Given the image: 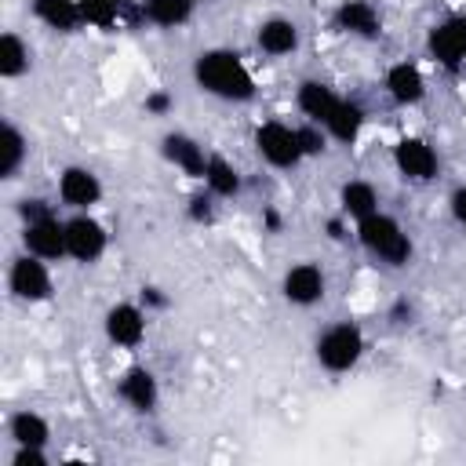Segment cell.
I'll list each match as a JSON object with an SVG mask.
<instances>
[{
	"instance_id": "cell-10",
	"label": "cell",
	"mask_w": 466,
	"mask_h": 466,
	"mask_svg": "<svg viewBox=\"0 0 466 466\" xmlns=\"http://www.w3.org/2000/svg\"><path fill=\"white\" fill-rule=\"evenodd\" d=\"M102 328H106V339L120 350H135L142 346L146 339V309L135 306V302H113L102 317Z\"/></svg>"
},
{
	"instance_id": "cell-26",
	"label": "cell",
	"mask_w": 466,
	"mask_h": 466,
	"mask_svg": "<svg viewBox=\"0 0 466 466\" xmlns=\"http://www.w3.org/2000/svg\"><path fill=\"white\" fill-rule=\"evenodd\" d=\"M193 0H142V15L146 22L160 25V29H178L193 18Z\"/></svg>"
},
{
	"instance_id": "cell-7",
	"label": "cell",
	"mask_w": 466,
	"mask_h": 466,
	"mask_svg": "<svg viewBox=\"0 0 466 466\" xmlns=\"http://www.w3.org/2000/svg\"><path fill=\"white\" fill-rule=\"evenodd\" d=\"M426 51L437 66L455 73L466 62V15H451V18L437 22L426 36Z\"/></svg>"
},
{
	"instance_id": "cell-30",
	"label": "cell",
	"mask_w": 466,
	"mask_h": 466,
	"mask_svg": "<svg viewBox=\"0 0 466 466\" xmlns=\"http://www.w3.org/2000/svg\"><path fill=\"white\" fill-rule=\"evenodd\" d=\"M47 448H33V444H15L11 451V466H47Z\"/></svg>"
},
{
	"instance_id": "cell-22",
	"label": "cell",
	"mask_w": 466,
	"mask_h": 466,
	"mask_svg": "<svg viewBox=\"0 0 466 466\" xmlns=\"http://www.w3.org/2000/svg\"><path fill=\"white\" fill-rule=\"evenodd\" d=\"M25 157H29L25 135H22L11 120H4V127H0V178H4V182L15 178V175L22 171V164H25Z\"/></svg>"
},
{
	"instance_id": "cell-29",
	"label": "cell",
	"mask_w": 466,
	"mask_h": 466,
	"mask_svg": "<svg viewBox=\"0 0 466 466\" xmlns=\"http://www.w3.org/2000/svg\"><path fill=\"white\" fill-rule=\"evenodd\" d=\"M215 193L211 189H204V193H193L189 197V204H186V215L193 218V222H211L215 218Z\"/></svg>"
},
{
	"instance_id": "cell-35",
	"label": "cell",
	"mask_w": 466,
	"mask_h": 466,
	"mask_svg": "<svg viewBox=\"0 0 466 466\" xmlns=\"http://www.w3.org/2000/svg\"><path fill=\"white\" fill-rule=\"evenodd\" d=\"M120 4H127V0H120Z\"/></svg>"
},
{
	"instance_id": "cell-6",
	"label": "cell",
	"mask_w": 466,
	"mask_h": 466,
	"mask_svg": "<svg viewBox=\"0 0 466 466\" xmlns=\"http://www.w3.org/2000/svg\"><path fill=\"white\" fill-rule=\"evenodd\" d=\"M106 248H109V233L91 211H73L66 218V251H69V258L91 266L106 255Z\"/></svg>"
},
{
	"instance_id": "cell-18",
	"label": "cell",
	"mask_w": 466,
	"mask_h": 466,
	"mask_svg": "<svg viewBox=\"0 0 466 466\" xmlns=\"http://www.w3.org/2000/svg\"><path fill=\"white\" fill-rule=\"evenodd\" d=\"M339 98H342V95H339L331 84H324V80H302L299 91H295L299 113H302L306 120H313V124H324V120L335 113Z\"/></svg>"
},
{
	"instance_id": "cell-11",
	"label": "cell",
	"mask_w": 466,
	"mask_h": 466,
	"mask_svg": "<svg viewBox=\"0 0 466 466\" xmlns=\"http://www.w3.org/2000/svg\"><path fill=\"white\" fill-rule=\"evenodd\" d=\"M22 244H25V251H33V255H40V258H47V262L66 258V255H69V251H66V218L44 215V218L25 222V226H22Z\"/></svg>"
},
{
	"instance_id": "cell-14",
	"label": "cell",
	"mask_w": 466,
	"mask_h": 466,
	"mask_svg": "<svg viewBox=\"0 0 466 466\" xmlns=\"http://www.w3.org/2000/svg\"><path fill=\"white\" fill-rule=\"evenodd\" d=\"M280 291L291 306H317L324 299V269L317 262H295L284 273Z\"/></svg>"
},
{
	"instance_id": "cell-23",
	"label": "cell",
	"mask_w": 466,
	"mask_h": 466,
	"mask_svg": "<svg viewBox=\"0 0 466 466\" xmlns=\"http://www.w3.org/2000/svg\"><path fill=\"white\" fill-rule=\"evenodd\" d=\"M339 204H342V215H346V218L360 222V218H368L371 211H379V193H375L371 182L353 178V182H342V189H339Z\"/></svg>"
},
{
	"instance_id": "cell-17",
	"label": "cell",
	"mask_w": 466,
	"mask_h": 466,
	"mask_svg": "<svg viewBox=\"0 0 466 466\" xmlns=\"http://www.w3.org/2000/svg\"><path fill=\"white\" fill-rule=\"evenodd\" d=\"M255 44H258L262 55H269V58H284V55H291V51L299 47V25H295L291 18H284V15H273V18L258 22V29H255Z\"/></svg>"
},
{
	"instance_id": "cell-8",
	"label": "cell",
	"mask_w": 466,
	"mask_h": 466,
	"mask_svg": "<svg viewBox=\"0 0 466 466\" xmlns=\"http://www.w3.org/2000/svg\"><path fill=\"white\" fill-rule=\"evenodd\" d=\"M393 164L408 182H430V178H437V167H441L437 149L419 135H404L393 146Z\"/></svg>"
},
{
	"instance_id": "cell-2",
	"label": "cell",
	"mask_w": 466,
	"mask_h": 466,
	"mask_svg": "<svg viewBox=\"0 0 466 466\" xmlns=\"http://www.w3.org/2000/svg\"><path fill=\"white\" fill-rule=\"evenodd\" d=\"M357 240H360V248H364L371 258H379V262H386V266H408V258H411V237H408L404 226H400L393 215H386L382 208L357 222Z\"/></svg>"
},
{
	"instance_id": "cell-21",
	"label": "cell",
	"mask_w": 466,
	"mask_h": 466,
	"mask_svg": "<svg viewBox=\"0 0 466 466\" xmlns=\"http://www.w3.org/2000/svg\"><path fill=\"white\" fill-rule=\"evenodd\" d=\"M240 171H237V164H229L222 153H211L208 157V167H204V189H211L218 200H229V197H237L240 193Z\"/></svg>"
},
{
	"instance_id": "cell-3",
	"label": "cell",
	"mask_w": 466,
	"mask_h": 466,
	"mask_svg": "<svg viewBox=\"0 0 466 466\" xmlns=\"http://www.w3.org/2000/svg\"><path fill=\"white\" fill-rule=\"evenodd\" d=\"M364 357V331L353 320H339L331 328L320 331L317 339V360L324 371L342 375L350 368H357V360Z\"/></svg>"
},
{
	"instance_id": "cell-15",
	"label": "cell",
	"mask_w": 466,
	"mask_h": 466,
	"mask_svg": "<svg viewBox=\"0 0 466 466\" xmlns=\"http://www.w3.org/2000/svg\"><path fill=\"white\" fill-rule=\"evenodd\" d=\"M386 95L397 102V106H419L426 98V76L415 62H393L386 69Z\"/></svg>"
},
{
	"instance_id": "cell-12",
	"label": "cell",
	"mask_w": 466,
	"mask_h": 466,
	"mask_svg": "<svg viewBox=\"0 0 466 466\" xmlns=\"http://www.w3.org/2000/svg\"><path fill=\"white\" fill-rule=\"evenodd\" d=\"M335 29L339 33H350V36H360V40H379L382 36V15L371 0H342L331 15Z\"/></svg>"
},
{
	"instance_id": "cell-28",
	"label": "cell",
	"mask_w": 466,
	"mask_h": 466,
	"mask_svg": "<svg viewBox=\"0 0 466 466\" xmlns=\"http://www.w3.org/2000/svg\"><path fill=\"white\" fill-rule=\"evenodd\" d=\"M328 127L324 124H313V120H306V124H299V146H302V157L309 160V157H324V149H328Z\"/></svg>"
},
{
	"instance_id": "cell-33",
	"label": "cell",
	"mask_w": 466,
	"mask_h": 466,
	"mask_svg": "<svg viewBox=\"0 0 466 466\" xmlns=\"http://www.w3.org/2000/svg\"><path fill=\"white\" fill-rule=\"evenodd\" d=\"M171 106H175V98H171V95H164V91H153V95L146 98V113H157V116H160V113H167Z\"/></svg>"
},
{
	"instance_id": "cell-19",
	"label": "cell",
	"mask_w": 466,
	"mask_h": 466,
	"mask_svg": "<svg viewBox=\"0 0 466 466\" xmlns=\"http://www.w3.org/2000/svg\"><path fill=\"white\" fill-rule=\"evenodd\" d=\"M29 7H33V18L55 33H76L84 25L80 0H29Z\"/></svg>"
},
{
	"instance_id": "cell-20",
	"label": "cell",
	"mask_w": 466,
	"mask_h": 466,
	"mask_svg": "<svg viewBox=\"0 0 466 466\" xmlns=\"http://www.w3.org/2000/svg\"><path fill=\"white\" fill-rule=\"evenodd\" d=\"M7 437H11L15 444L47 448V441H51V422H47L40 411H33V408H22V411H15V415L7 419Z\"/></svg>"
},
{
	"instance_id": "cell-25",
	"label": "cell",
	"mask_w": 466,
	"mask_h": 466,
	"mask_svg": "<svg viewBox=\"0 0 466 466\" xmlns=\"http://www.w3.org/2000/svg\"><path fill=\"white\" fill-rule=\"evenodd\" d=\"M324 127H328V135L335 138V142H357V135H360V127H364V109L353 102V98H339V106H335V113L324 120Z\"/></svg>"
},
{
	"instance_id": "cell-13",
	"label": "cell",
	"mask_w": 466,
	"mask_h": 466,
	"mask_svg": "<svg viewBox=\"0 0 466 466\" xmlns=\"http://www.w3.org/2000/svg\"><path fill=\"white\" fill-rule=\"evenodd\" d=\"M160 153H164V160L167 164H175L182 175H189V178H204V167H208V157L211 153H204V146L193 138V135H186V131H167L164 138H160Z\"/></svg>"
},
{
	"instance_id": "cell-27",
	"label": "cell",
	"mask_w": 466,
	"mask_h": 466,
	"mask_svg": "<svg viewBox=\"0 0 466 466\" xmlns=\"http://www.w3.org/2000/svg\"><path fill=\"white\" fill-rule=\"evenodd\" d=\"M80 11H84V25H95L102 33H109V29L120 25L124 4L120 0H80Z\"/></svg>"
},
{
	"instance_id": "cell-32",
	"label": "cell",
	"mask_w": 466,
	"mask_h": 466,
	"mask_svg": "<svg viewBox=\"0 0 466 466\" xmlns=\"http://www.w3.org/2000/svg\"><path fill=\"white\" fill-rule=\"evenodd\" d=\"M448 211L459 226H466V186H455L451 197H448Z\"/></svg>"
},
{
	"instance_id": "cell-34",
	"label": "cell",
	"mask_w": 466,
	"mask_h": 466,
	"mask_svg": "<svg viewBox=\"0 0 466 466\" xmlns=\"http://www.w3.org/2000/svg\"><path fill=\"white\" fill-rule=\"evenodd\" d=\"M193 4H208V0H193Z\"/></svg>"
},
{
	"instance_id": "cell-5",
	"label": "cell",
	"mask_w": 466,
	"mask_h": 466,
	"mask_svg": "<svg viewBox=\"0 0 466 466\" xmlns=\"http://www.w3.org/2000/svg\"><path fill=\"white\" fill-rule=\"evenodd\" d=\"M7 288H11V295L18 299V302H47L51 295H55V280H51V269H47V258H40V255H33V251H25V255H18L15 262H11V269H7Z\"/></svg>"
},
{
	"instance_id": "cell-4",
	"label": "cell",
	"mask_w": 466,
	"mask_h": 466,
	"mask_svg": "<svg viewBox=\"0 0 466 466\" xmlns=\"http://www.w3.org/2000/svg\"><path fill=\"white\" fill-rule=\"evenodd\" d=\"M255 149L258 157L269 164V167H280V171H291L299 167L306 157H302V146H299V127L284 124V120H266L255 127Z\"/></svg>"
},
{
	"instance_id": "cell-31",
	"label": "cell",
	"mask_w": 466,
	"mask_h": 466,
	"mask_svg": "<svg viewBox=\"0 0 466 466\" xmlns=\"http://www.w3.org/2000/svg\"><path fill=\"white\" fill-rule=\"evenodd\" d=\"M18 215H22V222H33V218H44V215H55V211H51V204H44L40 197H25V200L18 204Z\"/></svg>"
},
{
	"instance_id": "cell-24",
	"label": "cell",
	"mask_w": 466,
	"mask_h": 466,
	"mask_svg": "<svg viewBox=\"0 0 466 466\" xmlns=\"http://www.w3.org/2000/svg\"><path fill=\"white\" fill-rule=\"evenodd\" d=\"M29 66H33L29 44H25L15 29H7V33L0 36V76H4V80H18L22 73H29Z\"/></svg>"
},
{
	"instance_id": "cell-9",
	"label": "cell",
	"mask_w": 466,
	"mask_h": 466,
	"mask_svg": "<svg viewBox=\"0 0 466 466\" xmlns=\"http://www.w3.org/2000/svg\"><path fill=\"white\" fill-rule=\"evenodd\" d=\"M58 200L73 211H91L102 200V178L84 164H69L58 175Z\"/></svg>"
},
{
	"instance_id": "cell-16",
	"label": "cell",
	"mask_w": 466,
	"mask_h": 466,
	"mask_svg": "<svg viewBox=\"0 0 466 466\" xmlns=\"http://www.w3.org/2000/svg\"><path fill=\"white\" fill-rule=\"evenodd\" d=\"M116 393H120V400H124L127 408H135V411H153L157 400H160L157 375H153L149 368H142V364H135V368H127V371L120 375Z\"/></svg>"
},
{
	"instance_id": "cell-1",
	"label": "cell",
	"mask_w": 466,
	"mask_h": 466,
	"mask_svg": "<svg viewBox=\"0 0 466 466\" xmlns=\"http://www.w3.org/2000/svg\"><path fill=\"white\" fill-rule=\"evenodd\" d=\"M193 80L200 91L222 98V102H251L255 98V76L244 66V58L229 47H208L193 58Z\"/></svg>"
}]
</instances>
